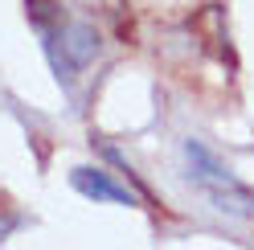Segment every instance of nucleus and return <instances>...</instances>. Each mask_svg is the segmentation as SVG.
Segmentation results:
<instances>
[{"label": "nucleus", "instance_id": "f257e3e1", "mask_svg": "<svg viewBox=\"0 0 254 250\" xmlns=\"http://www.w3.org/2000/svg\"><path fill=\"white\" fill-rule=\"evenodd\" d=\"M185 168L213 209L238 217V222H254V189L238 181L201 139H185Z\"/></svg>", "mask_w": 254, "mask_h": 250}, {"label": "nucleus", "instance_id": "f03ea898", "mask_svg": "<svg viewBox=\"0 0 254 250\" xmlns=\"http://www.w3.org/2000/svg\"><path fill=\"white\" fill-rule=\"evenodd\" d=\"M70 185H74V189L78 193H82L86 201H111V205H135V197L131 193H127L123 189V185H115V181H111L107 173H103V168H74V173H70Z\"/></svg>", "mask_w": 254, "mask_h": 250}]
</instances>
